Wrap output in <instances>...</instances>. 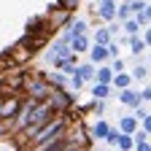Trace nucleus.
Returning <instances> with one entry per match:
<instances>
[{
	"instance_id": "f257e3e1",
	"label": "nucleus",
	"mask_w": 151,
	"mask_h": 151,
	"mask_svg": "<svg viewBox=\"0 0 151 151\" xmlns=\"http://www.w3.org/2000/svg\"><path fill=\"white\" fill-rule=\"evenodd\" d=\"M49 92H51V84L46 81V73H32V76H27L22 94H27V97L35 100V103H43L49 97Z\"/></svg>"
},
{
	"instance_id": "f03ea898",
	"label": "nucleus",
	"mask_w": 151,
	"mask_h": 151,
	"mask_svg": "<svg viewBox=\"0 0 151 151\" xmlns=\"http://www.w3.org/2000/svg\"><path fill=\"white\" fill-rule=\"evenodd\" d=\"M46 103H49L57 113H62V111H70V108L76 105V97H73V94H68L65 89H60V86H51Z\"/></svg>"
},
{
	"instance_id": "7ed1b4c3",
	"label": "nucleus",
	"mask_w": 151,
	"mask_h": 151,
	"mask_svg": "<svg viewBox=\"0 0 151 151\" xmlns=\"http://www.w3.org/2000/svg\"><path fill=\"white\" fill-rule=\"evenodd\" d=\"M54 113H57V111H54L46 100H43V103H35L32 111H30V124H27V127H41V124H46Z\"/></svg>"
},
{
	"instance_id": "20e7f679",
	"label": "nucleus",
	"mask_w": 151,
	"mask_h": 151,
	"mask_svg": "<svg viewBox=\"0 0 151 151\" xmlns=\"http://www.w3.org/2000/svg\"><path fill=\"white\" fill-rule=\"evenodd\" d=\"M19 105H22V97H3L0 100V122H14V116H16V111H19Z\"/></svg>"
},
{
	"instance_id": "39448f33",
	"label": "nucleus",
	"mask_w": 151,
	"mask_h": 151,
	"mask_svg": "<svg viewBox=\"0 0 151 151\" xmlns=\"http://www.w3.org/2000/svg\"><path fill=\"white\" fill-rule=\"evenodd\" d=\"M51 27H49V22H46V16H32L30 22H27V35H46V38H51Z\"/></svg>"
},
{
	"instance_id": "423d86ee",
	"label": "nucleus",
	"mask_w": 151,
	"mask_h": 151,
	"mask_svg": "<svg viewBox=\"0 0 151 151\" xmlns=\"http://www.w3.org/2000/svg\"><path fill=\"white\" fill-rule=\"evenodd\" d=\"M94 14H97L103 22H113V19H116V0H97V3H94Z\"/></svg>"
},
{
	"instance_id": "0eeeda50",
	"label": "nucleus",
	"mask_w": 151,
	"mask_h": 151,
	"mask_svg": "<svg viewBox=\"0 0 151 151\" xmlns=\"http://www.w3.org/2000/svg\"><path fill=\"white\" fill-rule=\"evenodd\" d=\"M89 46H92L89 32H84V35H73V38H70V51H73V54H86Z\"/></svg>"
},
{
	"instance_id": "6e6552de",
	"label": "nucleus",
	"mask_w": 151,
	"mask_h": 151,
	"mask_svg": "<svg viewBox=\"0 0 151 151\" xmlns=\"http://www.w3.org/2000/svg\"><path fill=\"white\" fill-rule=\"evenodd\" d=\"M108 60H111V57H108V49L105 46H100V43H92L89 46V62L92 65H103Z\"/></svg>"
},
{
	"instance_id": "1a4fd4ad",
	"label": "nucleus",
	"mask_w": 151,
	"mask_h": 151,
	"mask_svg": "<svg viewBox=\"0 0 151 151\" xmlns=\"http://www.w3.org/2000/svg\"><path fill=\"white\" fill-rule=\"evenodd\" d=\"M119 103H122V105H129V108H138V105H140V97H138L135 89L127 86V89H119ZM143 105H146V103H143Z\"/></svg>"
},
{
	"instance_id": "9d476101",
	"label": "nucleus",
	"mask_w": 151,
	"mask_h": 151,
	"mask_svg": "<svg viewBox=\"0 0 151 151\" xmlns=\"http://www.w3.org/2000/svg\"><path fill=\"white\" fill-rule=\"evenodd\" d=\"M108 129H111V124L105 122V119H97L86 132H89V138H97V140H105V135H108Z\"/></svg>"
},
{
	"instance_id": "9b49d317",
	"label": "nucleus",
	"mask_w": 151,
	"mask_h": 151,
	"mask_svg": "<svg viewBox=\"0 0 151 151\" xmlns=\"http://www.w3.org/2000/svg\"><path fill=\"white\" fill-rule=\"evenodd\" d=\"M94 68L97 65H92V62H84V65H76V76L86 84V81H94Z\"/></svg>"
},
{
	"instance_id": "f8f14e48",
	"label": "nucleus",
	"mask_w": 151,
	"mask_h": 151,
	"mask_svg": "<svg viewBox=\"0 0 151 151\" xmlns=\"http://www.w3.org/2000/svg\"><path fill=\"white\" fill-rule=\"evenodd\" d=\"M138 129V119L135 116H122L119 119V132H124V135H135Z\"/></svg>"
},
{
	"instance_id": "ddd939ff",
	"label": "nucleus",
	"mask_w": 151,
	"mask_h": 151,
	"mask_svg": "<svg viewBox=\"0 0 151 151\" xmlns=\"http://www.w3.org/2000/svg\"><path fill=\"white\" fill-rule=\"evenodd\" d=\"M46 81H49L51 86H60V89H65V84H68V76H65L62 70H51V73H46Z\"/></svg>"
},
{
	"instance_id": "4468645a",
	"label": "nucleus",
	"mask_w": 151,
	"mask_h": 151,
	"mask_svg": "<svg viewBox=\"0 0 151 151\" xmlns=\"http://www.w3.org/2000/svg\"><path fill=\"white\" fill-rule=\"evenodd\" d=\"M111 78H113V70L108 65L94 68V81H97V84H111Z\"/></svg>"
},
{
	"instance_id": "2eb2a0df",
	"label": "nucleus",
	"mask_w": 151,
	"mask_h": 151,
	"mask_svg": "<svg viewBox=\"0 0 151 151\" xmlns=\"http://www.w3.org/2000/svg\"><path fill=\"white\" fill-rule=\"evenodd\" d=\"M111 86H116V89H127L132 86V78H129V73H113V78H111Z\"/></svg>"
},
{
	"instance_id": "dca6fc26",
	"label": "nucleus",
	"mask_w": 151,
	"mask_h": 151,
	"mask_svg": "<svg viewBox=\"0 0 151 151\" xmlns=\"http://www.w3.org/2000/svg\"><path fill=\"white\" fill-rule=\"evenodd\" d=\"M92 97H94V100H108V97H111V84H97V81H94Z\"/></svg>"
},
{
	"instance_id": "f3484780",
	"label": "nucleus",
	"mask_w": 151,
	"mask_h": 151,
	"mask_svg": "<svg viewBox=\"0 0 151 151\" xmlns=\"http://www.w3.org/2000/svg\"><path fill=\"white\" fill-rule=\"evenodd\" d=\"M68 30H70V35H84L86 30H89V24H86V19H70V24H68Z\"/></svg>"
},
{
	"instance_id": "a211bd4d",
	"label": "nucleus",
	"mask_w": 151,
	"mask_h": 151,
	"mask_svg": "<svg viewBox=\"0 0 151 151\" xmlns=\"http://www.w3.org/2000/svg\"><path fill=\"white\" fill-rule=\"evenodd\" d=\"M129 49H132V54H135V57H140V54L148 49V43L143 41L140 35H129Z\"/></svg>"
},
{
	"instance_id": "6ab92c4d",
	"label": "nucleus",
	"mask_w": 151,
	"mask_h": 151,
	"mask_svg": "<svg viewBox=\"0 0 151 151\" xmlns=\"http://www.w3.org/2000/svg\"><path fill=\"white\" fill-rule=\"evenodd\" d=\"M129 78H132V81H148V65H146V62L135 65V68H132V73H129Z\"/></svg>"
},
{
	"instance_id": "aec40b11",
	"label": "nucleus",
	"mask_w": 151,
	"mask_h": 151,
	"mask_svg": "<svg viewBox=\"0 0 151 151\" xmlns=\"http://www.w3.org/2000/svg\"><path fill=\"white\" fill-rule=\"evenodd\" d=\"M111 41H113V38L108 35V30H105V27H100V30H94V32H92V43H100V46H108Z\"/></svg>"
},
{
	"instance_id": "412c9836",
	"label": "nucleus",
	"mask_w": 151,
	"mask_h": 151,
	"mask_svg": "<svg viewBox=\"0 0 151 151\" xmlns=\"http://www.w3.org/2000/svg\"><path fill=\"white\" fill-rule=\"evenodd\" d=\"M148 11H151V8H148V3H146L140 11H135V14H132V19H135L140 27H148V19H151V14H148Z\"/></svg>"
},
{
	"instance_id": "4be33fe9",
	"label": "nucleus",
	"mask_w": 151,
	"mask_h": 151,
	"mask_svg": "<svg viewBox=\"0 0 151 151\" xmlns=\"http://www.w3.org/2000/svg\"><path fill=\"white\" fill-rule=\"evenodd\" d=\"M78 3H81V0H54V6L51 8H62V11H76V8H78Z\"/></svg>"
},
{
	"instance_id": "5701e85b",
	"label": "nucleus",
	"mask_w": 151,
	"mask_h": 151,
	"mask_svg": "<svg viewBox=\"0 0 151 151\" xmlns=\"http://www.w3.org/2000/svg\"><path fill=\"white\" fill-rule=\"evenodd\" d=\"M132 146H135V140H132V135H124V132H119L116 148H122V151H132Z\"/></svg>"
},
{
	"instance_id": "b1692460",
	"label": "nucleus",
	"mask_w": 151,
	"mask_h": 151,
	"mask_svg": "<svg viewBox=\"0 0 151 151\" xmlns=\"http://www.w3.org/2000/svg\"><path fill=\"white\" fill-rule=\"evenodd\" d=\"M122 32H127V35H138V32H140V24L135 22V19H124V22H122Z\"/></svg>"
},
{
	"instance_id": "393cba45",
	"label": "nucleus",
	"mask_w": 151,
	"mask_h": 151,
	"mask_svg": "<svg viewBox=\"0 0 151 151\" xmlns=\"http://www.w3.org/2000/svg\"><path fill=\"white\" fill-rule=\"evenodd\" d=\"M116 19H119V22H124V19H132V8H129V3L116 6Z\"/></svg>"
},
{
	"instance_id": "a878e982",
	"label": "nucleus",
	"mask_w": 151,
	"mask_h": 151,
	"mask_svg": "<svg viewBox=\"0 0 151 151\" xmlns=\"http://www.w3.org/2000/svg\"><path fill=\"white\" fill-rule=\"evenodd\" d=\"M116 140H119V129H116V127H111V129H108V135H105V140H103V143H108V146H116Z\"/></svg>"
},
{
	"instance_id": "bb28decb",
	"label": "nucleus",
	"mask_w": 151,
	"mask_h": 151,
	"mask_svg": "<svg viewBox=\"0 0 151 151\" xmlns=\"http://www.w3.org/2000/svg\"><path fill=\"white\" fill-rule=\"evenodd\" d=\"M89 108L97 113V116H103V113H105V100H92V103H89Z\"/></svg>"
},
{
	"instance_id": "cd10ccee",
	"label": "nucleus",
	"mask_w": 151,
	"mask_h": 151,
	"mask_svg": "<svg viewBox=\"0 0 151 151\" xmlns=\"http://www.w3.org/2000/svg\"><path fill=\"white\" fill-rule=\"evenodd\" d=\"M108 24H111V27H105V30H108L111 38H116V35L122 32V22H116V19H113V22H108Z\"/></svg>"
},
{
	"instance_id": "c85d7f7f",
	"label": "nucleus",
	"mask_w": 151,
	"mask_h": 151,
	"mask_svg": "<svg viewBox=\"0 0 151 151\" xmlns=\"http://www.w3.org/2000/svg\"><path fill=\"white\" fill-rule=\"evenodd\" d=\"M105 49H108V57H111V60H116V57H119V43L116 41H111Z\"/></svg>"
},
{
	"instance_id": "c756f323",
	"label": "nucleus",
	"mask_w": 151,
	"mask_h": 151,
	"mask_svg": "<svg viewBox=\"0 0 151 151\" xmlns=\"http://www.w3.org/2000/svg\"><path fill=\"white\" fill-rule=\"evenodd\" d=\"M138 97H140V103H151V89L143 86V92H138Z\"/></svg>"
},
{
	"instance_id": "7c9ffc66",
	"label": "nucleus",
	"mask_w": 151,
	"mask_h": 151,
	"mask_svg": "<svg viewBox=\"0 0 151 151\" xmlns=\"http://www.w3.org/2000/svg\"><path fill=\"white\" fill-rule=\"evenodd\" d=\"M135 151H151V146H148V140H135V146H132Z\"/></svg>"
},
{
	"instance_id": "2f4dec72",
	"label": "nucleus",
	"mask_w": 151,
	"mask_h": 151,
	"mask_svg": "<svg viewBox=\"0 0 151 151\" xmlns=\"http://www.w3.org/2000/svg\"><path fill=\"white\" fill-rule=\"evenodd\" d=\"M111 70H113V73H122V70H124V60H119V57H116L113 65H111Z\"/></svg>"
},
{
	"instance_id": "473e14b6",
	"label": "nucleus",
	"mask_w": 151,
	"mask_h": 151,
	"mask_svg": "<svg viewBox=\"0 0 151 151\" xmlns=\"http://www.w3.org/2000/svg\"><path fill=\"white\" fill-rule=\"evenodd\" d=\"M6 135H11V124L8 122H0V138H6Z\"/></svg>"
},
{
	"instance_id": "72a5a7b5",
	"label": "nucleus",
	"mask_w": 151,
	"mask_h": 151,
	"mask_svg": "<svg viewBox=\"0 0 151 151\" xmlns=\"http://www.w3.org/2000/svg\"><path fill=\"white\" fill-rule=\"evenodd\" d=\"M119 151H122V148H119Z\"/></svg>"
}]
</instances>
